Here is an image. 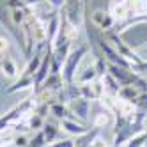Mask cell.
I'll return each instance as SVG.
<instances>
[{"label":"cell","mask_w":147,"mask_h":147,"mask_svg":"<svg viewBox=\"0 0 147 147\" xmlns=\"http://www.w3.org/2000/svg\"><path fill=\"white\" fill-rule=\"evenodd\" d=\"M89 108H90V101L85 98H78V99H73L69 103V110L73 112V115L78 119H82L83 122H87L89 119Z\"/></svg>","instance_id":"6"},{"label":"cell","mask_w":147,"mask_h":147,"mask_svg":"<svg viewBox=\"0 0 147 147\" xmlns=\"http://www.w3.org/2000/svg\"><path fill=\"white\" fill-rule=\"evenodd\" d=\"M101 124H108V117L105 113H99L98 119L94 121V126H98V128H101Z\"/></svg>","instance_id":"19"},{"label":"cell","mask_w":147,"mask_h":147,"mask_svg":"<svg viewBox=\"0 0 147 147\" xmlns=\"http://www.w3.org/2000/svg\"><path fill=\"white\" fill-rule=\"evenodd\" d=\"M60 126H62V129L67 131L69 135H83L85 131H89L90 128L87 124H80L76 122V119H64V121H60Z\"/></svg>","instance_id":"9"},{"label":"cell","mask_w":147,"mask_h":147,"mask_svg":"<svg viewBox=\"0 0 147 147\" xmlns=\"http://www.w3.org/2000/svg\"><path fill=\"white\" fill-rule=\"evenodd\" d=\"M85 7H87V0H66L64 5H62V14L60 16L64 18L73 28H76L83 22Z\"/></svg>","instance_id":"2"},{"label":"cell","mask_w":147,"mask_h":147,"mask_svg":"<svg viewBox=\"0 0 147 147\" xmlns=\"http://www.w3.org/2000/svg\"><path fill=\"white\" fill-rule=\"evenodd\" d=\"M119 37L131 50L140 48L142 45L147 43V23H136L131 25L129 28H122V32H119Z\"/></svg>","instance_id":"3"},{"label":"cell","mask_w":147,"mask_h":147,"mask_svg":"<svg viewBox=\"0 0 147 147\" xmlns=\"http://www.w3.org/2000/svg\"><path fill=\"white\" fill-rule=\"evenodd\" d=\"M87 46L82 45L75 50L69 51V55L66 57L64 64H62V80H64V83H73V80H75V75H76V69L80 66V62L83 59V55L87 53Z\"/></svg>","instance_id":"1"},{"label":"cell","mask_w":147,"mask_h":147,"mask_svg":"<svg viewBox=\"0 0 147 147\" xmlns=\"http://www.w3.org/2000/svg\"><path fill=\"white\" fill-rule=\"evenodd\" d=\"M34 87V78H28V76H20L11 87H7L5 92L7 94H13V92H18V90H23V89H30Z\"/></svg>","instance_id":"12"},{"label":"cell","mask_w":147,"mask_h":147,"mask_svg":"<svg viewBox=\"0 0 147 147\" xmlns=\"http://www.w3.org/2000/svg\"><path fill=\"white\" fill-rule=\"evenodd\" d=\"M99 76H98V71H96V66H89L85 71L82 73V75L78 76V82L80 83H90V82H94V80H98Z\"/></svg>","instance_id":"15"},{"label":"cell","mask_w":147,"mask_h":147,"mask_svg":"<svg viewBox=\"0 0 147 147\" xmlns=\"http://www.w3.org/2000/svg\"><path fill=\"white\" fill-rule=\"evenodd\" d=\"M0 133H2V131H0Z\"/></svg>","instance_id":"22"},{"label":"cell","mask_w":147,"mask_h":147,"mask_svg":"<svg viewBox=\"0 0 147 147\" xmlns=\"http://www.w3.org/2000/svg\"><path fill=\"white\" fill-rule=\"evenodd\" d=\"M101 133V128L98 126H92L89 131H85L83 135H78L75 140V147H90V144L98 138V135Z\"/></svg>","instance_id":"8"},{"label":"cell","mask_w":147,"mask_h":147,"mask_svg":"<svg viewBox=\"0 0 147 147\" xmlns=\"http://www.w3.org/2000/svg\"><path fill=\"white\" fill-rule=\"evenodd\" d=\"M5 50H7V39L0 37V53H4Z\"/></svg>","instance_id":"21"},{"label":"cell","mask_w":147,"mask_h":147,"mask_svg":"<svg viewBox=\"0 0 147 147\" xmlns=\"http://www.w3.org/2000/svg\"><path fill=\"white\" fill-rule=\"evenodd\" d=\"M41 2V0H5V7L9 9H30Z\"/></svg>","instance_id":"13"},{"label":"cell","mask_w":147,"mask_h":147,"mask_svg":"<svg viewBox=\"0 0 147 147\" xmlns=\"http://www.w3.org/2000/svg\"><path fill=\"white\" fill-rule=\"evenodd\" d=\"M13 145L14 147H28V138L25 135H18V136H14Z\"/></svg>","instance_id":"18"},{"label":"cell","mask_w":147,"mask_h":147,"mask_svg":"<svg viewBox=\"0 0 147 147\" xmlns=\"http://www.w3.org/2000/svg\"><path fill=\"white\" fill-rule=\"evenodd\" d=\"M0 69L7 78H16L18 75V67H16V62L11 57H2L0 59Z\"/></svg>","instance_id":"11"},{"label":"cell","mask_w":147,"mask_h":147,"mask_svg":"<svg viewBox=\"0 0 147 147\" xmlns=\"http://www.w3.org/2000/svg\"><path fill=\"white\" fill-rule=\"evenodd\" d=\"M43 133H45V138L48 144H51L55 140V136L59 133V119H46L45 124H43Z\"/></svg>","instance_id":"10"},{"label":"cell","mask_w":147,"mask_h":147,"mask_svg":"<svg viewBox=\"0 0 147 147\" xmlns=\"http://www.w3.org/2000/svg\"><path fill=\"white\" fill-rule=\"evenodd\" d=\"M46 2L55 9V11H59V9H62V5H64V2L66 0H46Z\"/></svg>","instance_id":"20"},{"label":"cell","mask_w":147,"mask_h":147,"mask_svg":"<svg viewBox=\"0 0 147 147\" xmlns=\"http://www.w3.org/2000/svg\"><path fill=\"white\" fill-rule=\"evenodd\" d=\"M50 112L55 119L59 121H64V119H76L75 115L71 113L69 107L66 103H60V101H55V103H50Z\"/></svg>","instance_id":"7"},{"label":"cell","mask_w":147,"mask_h":147,"mask_svg":"<svg viewBox=\"0 0 147 147\" xmlns=\"http://www.w3.org/2000/svg\"><path fill=\"white\" fill-rule=\"evenodd\" d=\"M131 69L135 73H140L142 76H147V60H142L140 64H131Z\"/></svg>","instance_id":"17"},{"label":"cell","mask_w":147,"mask_h":147,"mask_svg":"<svg viewBox=\"0 0 147 147\" xmlns=\"http://www.w3.org/2000/svg\"><path fill=\"white\" fill-rule=\"evenodd\" d=\"M34 107H36L34 98H28V99H25L23 103L16 105L13 110H9L5 115H2V117H0V131H4L7 126L11 124V122H14V124H16V122L22 119L25 113H30V112H32V110H34Z\"/></svg>","instance_id":"4"},{"label":"cell","mask_w":147,"mask_h":147,"mask_svg":"<svg viewBox=\"0 0 147 147\" xmlns=\"http://www.w3.org/2000/svg\"><path fill=\"white\" fill-rule=\"evenodd\" d=\"M45 145H48L45 133H43V129H37V133L28 140V147H45Z\"/></svg>","instance_id":"16"},{"label":"cell","mask_w":147,"mask_h":147,"mask_svg":"<svg viewBox=\"0 0 147 147\" xmlns=\"http://www.w3.org/2000/svg\"><path fill=\"white\" fill-rule=\"evenodd\" d=\"M92 25L107 32V30L113 28L115 20H113V16H112L108 11H101V9H96V11H94V14H92Z\"/></svg>","instance_id":"5"},{"label":"cell","mask_w":147,"mask_h":147,"mask_svg":"<svg viewBox=\"0 0 147 147\" xmlns=\"http://www.w3.org/2000/svg\"><path fill=\"white\" fill-rule=\"evenodd\" d=\"M45 121H46V119L43 117V115H39L37 112L32 110V112H30V117H28L27 122H25V124H27V129H34V131H36V129H41V128H43V124H45Z\"/></svg>","instance_id":"14"}]
</instances>
